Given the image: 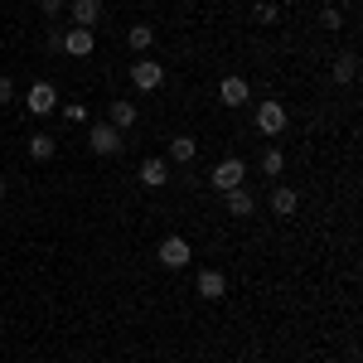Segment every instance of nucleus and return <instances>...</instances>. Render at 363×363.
Wrapping results in <instances>:
<instances>
[{
    "mask_svg": "<svg viewBox=\"0 0 363 363\" xmlns=\"http://www.w3.org/2000/svg\"><path fill=\"white\" fill-rule=\"evenodd\" d=\"M131 83H136L140 92H155V87L165 83V68L150 63V58H136V63H131Z\"/></svg>",
    "mask_w": 363,
    "mask_h": 363,
    "instance_id": "1",
    "label": "nucleus"
},
{
    "mask_svg": "<svg viewBox=\"0 0 363 363\" xmlns=\"http://www.w3.org/2000/svg\"><path fill=\"white\" fill-rule=\"evenodd\" d=\"M257 131H262V136H281V131H286V107H281V102H262V107H257Z\"/></svg>",
    "mask_w": 363,
    "mask_h": 363,
    "instance_id": "2",
    "label": "nucleus"
},
{
    "mask_svg": "<svg viewBox=\"0 0 363 363\" xmlns=\"http://www.w3.org/2000/svg\"><path fill=\"white\" fill-rule=\"evenodd\" d=\"M25 107H29L34 116H49V112L58 107V92H54L49 83H34V87L25 92Z\"/></svg>",
    "mask_w": 363,
    "mask_h": 363,
    "instance_id": "3",
    "label": "nucleus"
},
{
    "mask_svg": "<svg viewBox=\"0 0 363 363\" xmlns=\"http://www.w3.org/2000/svg\"><path fill=\"white\" fill-rule=\"evenodd\" d=\"M87 140H92V150H97V155H116V150H121V131H116L112 121H97Z\"/></svg>",
    "mask_w": 363,
    "mask_h": 363,
    "instance_id": "4",
    "label": "nucleus"
},
{
    "mask_svg": "<svg viewBox=\"0 0 363 363\" xmlns=\"http://www.w3.org/2000/svg\"><path fill=\"white\" fill-rule=\"evenodd\" d=\"M242 174H247V165H242V160H218V165H213V189H238V184H242Z\"/></svg>",
    "mask_w": 363,
    "mask_h": 363,
    "instance_id": "5",
    "label": "nucleus"
},
{
    "mask_svg": "<svg viewBox=\"0 0 363 363\" xmlns=\"http://www.w3.org/2000/svg\"><path fill=\"white\" fill-rule=\"evenodd\" d=\"M160 267H169V272L189 267V242H184V238H165V242H160Z\"/></svg>",
    "mask_w": 363,
    "mask_h": 363,
    "instance_id": "6",
    "label": "nucleus"
},
{
    "mask_svg": "<svg viewBox=\"0 0 363 363\" xmlns=\"http://www.w3.org/2000/svg\"><path fill=\"white\" fill-rule=\"evenodd\" d=\"M247 97H252L247 78H223V83H218V102H223V107H242Z\"/></svg>",
    "mask_w": 363,
    "mask_h": 363,
    "instance_id": "7",
    "label": "nucleus"
},
{
    "mask_svg": "<svg viewBox=\"0 0 363 363\" xmlns=\"http://www.w3.org/2000/svg\"><path fill=\"white\" fill-rule=\"evenodd\" d=\"M296 203H301V194H296L291 184H277V189H272V213H277V218H291Z\"/></svg>",
    "mask_w": 363,
    "mask_h": 363,
    "instance_id": "8",
    "label": "nucleus"
},
{
    "mask_svg": "<svg viewBox=\"0 0 363 363\" xmlns=\"http://www.w3.org/2000/svg\"><path fill=\"white\" fill-rule=\"evenodd\" d=\"M92 29H68L63 34V54H73V58H83V54H92Z\"/></svg>",
    "mask_w": 363,
    "mask_h": 363,
    "instance_id": "9",
    "label": "nucleus"
},
{
    "mask_svg": "<svg viewBox=\"0 0 363 363\" xmlns=\"http://www.w3.org/2000/svg\"><path fill=\"white\" fill-rule=\"evenodd\" d=\"M223 291H228V281H223V272H199V296L203 301H223Z\"/></svg>",
    "mask_w": 363,
    "mask_h": 363,
    "instance_id": "10",
    "label": "nucleus"
},
{
    "mask_svg": "<svg viewBox=\"0 0 363 363\" xmlns=\"http://www.w3.org/2000/svg\"><path fill=\"white\" fill-rule=\"evenodd\" d=\"M102 20V0H73V25L78 29H92Z\"/></svg>",
    "mask_w": 363,
    "mask_h": 363,
    "instance_id": "11",
    "label": "nucleus"
},
{
    "mask_svg": "<svg viewBox=\"0 0 363 363\" xmlns=\"http://www.w3.org/2000/svg\"><path fill=\"white\" fill-rule=\"evenodd\" d=\"M194 155H199V140H194V136H174V140H169V160H179V165H189Z\"/></svg>",
    "mask_w": 363,
    "mask_h": 363,
    "instance_id": "12",
    "label": "nucleus"
},
{
    "mask_svg": "<svg viewBox=\"0 0 363 363\" xmlns=\"http://www.w3.org/2000/svg\"><path fill=\"white\" fill-rule=\"evenodd\" d=\"M140 179H145V189H160L169 179V165L165 160H145V165H140Z\"/></svg>",
    "mask_w": 363,
    "mask_h": 363,
    "instance_id": "13",
    "label": "nucleus"
},
{
    "mask_svg": "<svg viewBox=\"0 0 363 363\" xmlns=\"http://www.w3.org/2000/svg\"><path fill=\"white\" fill-rule=\"evenodd\" d=\"M252 208H257V203H252V194L242 189V184H238V189H228V213H233V218H247Z\"/></svg>",
    "mask_w": 363,
    "mask_h": 363,
    "instance_id": "14",
    "label": "nucleus"
},
{
    "mask_svg": "<svg viewBox=\"0 0 363 363\" xmlns=\"http://www.w3.org/2000/svg\"><path fill=\"white\" fill-rule=\"evenodd\" d=\"M54 150H58V145H54V136H49V131H39V136L29 140V155H34V160H49Z\"/></svg>",
    "mask_w": 363,
    "mask_h": 363,
    "instance_id": "15",
    "label": "nucleus"
},
{
    "mask_svg": "<svg viewBox=\"0 0 363 363\" xmlns=\"http://www.w3.org/2000/svg\"><path fill=\"white\" fill-rule=\"evenodd\" d=\"M354 73H359V58H354V54H339V63H335V83H354Z\"/></svg>",
    "mask_w": 363,
    "mask_h": 363,
    "instance_id": "16",
    "label": "nucleus"
},
{
    "mask_svg": "<svg viewBox=\"0 0 363 363\" xmlns=\"http://www.w3.org/2000/svg\"><path fill=\"white\" fill-rule=\"evenodd\" d=\"M150 39H155V29H150V25H136L131 34H126V44H131L136 54H145V49H150Z\"/></svg>",
    "mask_w": 363,
    "mask_h": 363,
    "instance_id": "17",
    "label": "nucleus"
},
{
    "mask_svg": "<svg viewBox=\"0 0 363 363\" xmlns=\"http://www.w3.org/2000/svg\"><path fill=\"white\" fill-rule=\"evenodd\" d=\"M131 121H136V107H131V102H112V126L116 131H126Z\"/></svg>",
    "mask_w": 363,
    "mask_h": 363,
    "instance_id": "18",
    "label": "nucleus"
},
{
    "mask_svg": "<svg viewBox=\"0 0 363 363\" xmlns=\"http://www.w3.org/2000/svg\"><path fill=\"white\" fill-rule=\"evenodd\" d=\"M281 165H286V155H281V150H267V155H262V169H267L272 179L281 174Z\"/></svg>",
    "mask_w": 363,
    "mask_h": 363,
    "instance_id": "19",
    "label": "nucleus"
},
{
    "mask_svg": "<svg viewBox=\"0 0 363 363\" xmlns=\"http://www.w3.org/2000/svg\"><path fill=\"white\" fill-rule=\"evenodd\" d=\"M257 20L262 25H277V5H257Z\"/></svg>",
    "mask_w": 363,
    "mask_h": 363,
    "instance_id": "20",
    "label": "nucleus"
},
{
    "mask_svg": "<svg viewBox=\"0 0 363 363\" xmlns=\"http://www.w3.org/2000/svg\"><path fill=\"white\" fill-rule=\"evenodd\" d=\"M10 97H15V83H10V78H0V107H5Z\"/></svg>",
    "mask_w": 363,
    "mask_h": 363,
    "instance_id": "21",
    "label": "nucleus"
},
{
    "mask_svg": "<svg viewBox=\"0 0 363 363\" xmlns=\"http://www.w3.org/2000/svg\"><path fill=\"white\" fill-rule=\"evenodd\" d=\"M39 10H44V15H58V10H63V0H39Z\"/></svg>",
    "mask_w": 363,
    "mask_h": 363,
    "instance_id": "22",
    "label": "nucleus"
},
{
    "mask_svg": "<svg viewBox=\"0 0 363 363\" xmlns=\"http://www.w3.org/2000/svg\"><path fill=\"white\" fill-rule=\"evenodd\" d=\"M0 199H5V179H0Z\"/></svg>",
    "mask_w": 363,
    "mask_h": 363,
    "instance_id": "23",
    "label": "nucleus"
}]
</instances>
